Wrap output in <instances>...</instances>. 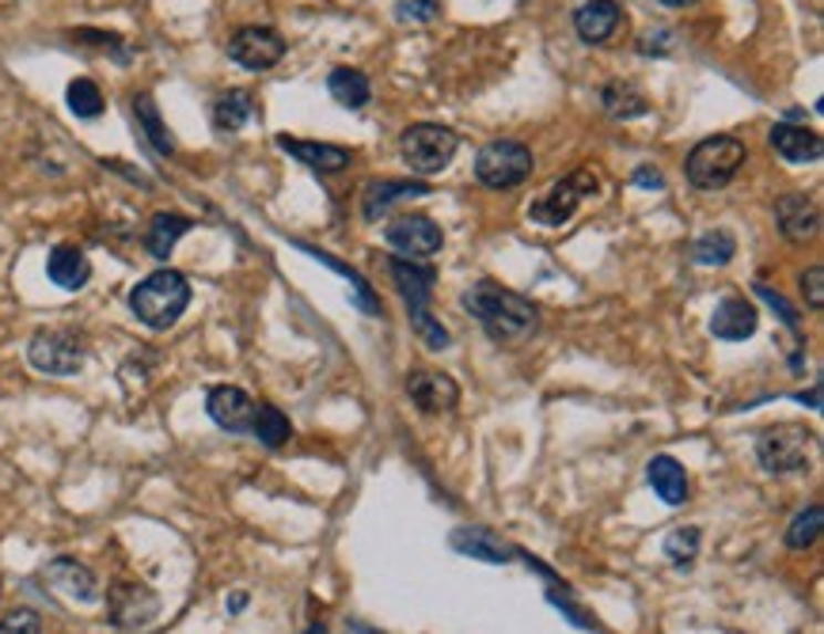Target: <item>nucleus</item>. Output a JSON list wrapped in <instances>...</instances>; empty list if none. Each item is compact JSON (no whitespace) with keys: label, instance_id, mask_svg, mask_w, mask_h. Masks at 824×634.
<instances>
[{"label":"nucleus","instance_id":"obj_36","mask_svg":"<svg viewBox=\"0 0 824 634\" xmlns=\"http://www.w3.org/2000/svg\"><path fill=\"white\" fill-rule=\"evenodd\" d=\"M441 16L437 0H399L395 20L399 23H433Z\"/></svg>","mask_w":824,"mask_h":634},{"label":"nucleus","instance_id":"obj_8","mask_svg":"<svg viewBox=\"0 0 824 634\" xmlns=\"http://www.w3.org/2000/svg\"><path fill=\"white\" fill-rule=\"evenodd\" d=\"M532 167H536L532 149L521 141H491L475 156V178L491 191H513L532 175Z\"/></svg>","mask_w":824,"mask_h":634},{"label":"nucleus","instance_id":"obj_44","mask_svg":"<svg viewBox=\"0 0 824 634\" xmlns=\"http://www.w3.org/2000/svg\"><path fill=\"white\" fill-rule=\"evenodd\" d=\"M658 4H665V8H691V4H699V0H658Z\"/></svg>","mask_w":824,"mask_h":634},{"label":"nucleus","instance_id":"obj_26","mask_svg":"<svg viewBox=\"0 0 824 634\" xmlns=\"http://www.w3.org/2000/svg\"><path fill=\"white\" fill-rule=\"evenodd\" d=\"M251 114H255L251 92H244V88H228V92H220L217 103H213V126H217L220 133H236L251 122Z\"/></svg>","mask_w":824,"mask_h":634},{"label":"nucleus","instance_id":"obj_5","mask_svg":"<svg viewBox=\"0 0 824 634\" xmlns=\"http://www.w3.org/2000/svg\"><path fill=\"white\" fill-rule=\"evenodd\" d=\"M456 149H460V137L449 126H437V122H414V126H406L403 137H399V153H403L406 167L422 178L445 172L452 164V156H456Z\"/></svg>","mask_w":824,"mask_h":634},{"label":"nucleus","instance_id":"obj_9","mask_svg":"<svg viewBox=\"0 0 824 634\" xmlns=\"http://www.w3.org/2000/svg\"><path fill=\"white\" fill-rule=\"evenodd\" d=\"M27 361H31V369L47 372V377H73L87 361L84 338L76 330H58V327L34 330V338L27 342Z\"/></svg>","mask_w":824,"mask_h":634},{"label":"nucleus","instance_id":"obj_4","mask_svg":"<svg viewBox=\"0 0 824 634\" xmlns=\"http://www.w3.org/2000/svg\"><path fill=\"white\" fill-rule=\"evenodd\" d=\"M744 160H749V149H744L738 137H725V133L703 137L688 153V164H684L688 183L699 186V191H722V186H730L733 178H738Z\"/></svg>","mask_w":824,"mask_h":634},{"label":"nucleus","instance_id":"obj_10","mask_svg":"<svg viewBox=\"0 0 824 634\" xmlns=\"http://www.w3.org/2000/svg\"><path fill=\"white\" fill-rule=\"evenodd\" d=\"M228 58L247 73H266L286 58V39L274 27H239L228 39Z\"/></svg>","mask_w":824,"mask_h":634},{"label":"nucleus","instance_id":"obj_22","mask_svg":"<svg viewBox=\"0 0 824 634\" xmlns=\"http://www.w3.org/2000/svg\"><path fill=\"white\" fill-rule=\"evenodd\" d=\"M42 577H47V585H53L58 593L73 596L76 604H95V596H100V589H95V574L73 559H53Z\"/></svg>","mask_w":824,"mask_h":634},{"label":"nucleus","instance_id":"obj_15","mask_svg":"<svg viewBox=\"0 0 824 634\" xmlns=\"http://www.w3.org/2000/svg\"><path fill=\"white\" fill-rule=\"evenodd\" d=\"M278 149H281V153H289L292 160H300L305 167H312L316 175H339V172H346V167L353 164L350 149L327 145V141H300V137H289V133H281Z\"/></svg>","mask_w":824,"mask_h":634},{"label":"nucleus","instance_id":"obj_29","mask_svg":"<svg viewBox=\"0 0 824 634\" xmlns=\"http://www.w3.org/2000/svg\"><path fill=\"white\" fill-rule=\"evenodd\" d=\"M600 106L611 114V119H642L646 111H650V103H646V95L638 92L635 84H624V80H611V84L600 92Z\"/></svg>","mask_w":824,"mask_h":634},{"label":"nucleus","instance_id":"obj_7","mask_svg":"<svg viewBox=\"0 0 824 634\" xmlns=\"http://www.w3.org/2000/svg\"><path fill=\"white\" fill-rule=\"evenodd\" d=\"M597 191H600V178L593 175V167H578V172L558 178L544 198H536L528 205V221H536V225H544V228H563L566 221L578 213V205L585 198H593Z\"/></svg>","mask_w":824,"mask_h":634},{"label":"nucleus","instance_id":"obj_16","mask_svg":"<svg viewBox=\"0 0 824 634\" xmlns=\"http://www.w3.org/2000/svg\"><path fill=\"white\" fill-rule=\"evenodd\" d=\"M775 225L783 232V239L791 244H805V239L817 236L821 228V209L810 194H783L775 202Z\"/></svg>","mask_w":824,"mask_h":634},{"label":"nucleus","instance_id":"obj_14","mask_svg":"<svg viewBox=\"0 0 824 634\" xmlns=\"http://www.w3.org/2000/svg\"><path fill=\"white\" fill-rule=\"evenodd\" d=\"M406 396H411V403L425 410V415H445V410H456V403H460L456 380L445 377V372H433V369L411 372V377H406Z\"/></svg>","mask_w":824,"mask_h":634},{"label":"nucleus","instance_id":"obj_20","mask_svg":"<svg viewBox=\"0 0 824 634\" xmlns=\"http://www.w3.org/2000/svg\"><path fill=\"white\" fill-rule=\"evenodd\" d=\"M449 548L456 551V555L486 562V566H505V562L517 555V548H509L502 535H494L486 529H456L449 535Z\"/></svg>","mask_w":824,"mask_h":634},{"label":"nucleus","instance_id":"obj_28","mask_svg":"<svg viewBox=\"0 0 824 634\" xmlns=\"http://www.w3.org/2000/svg\"><path fill=\"white\" fill-rule=\"evenodd\" d=\"M133 119H137V126L145 130L148 145H153L159 156H172V153H175L172 130H167V126H164V119H159V111H156L153 95H145V92H141L137 100H133Z\"/></svg>","mask_w":824,"mask_h":634},{"label":"nucleus","instance_id":"obj_40","mask_svg":"<svg viewBox=\"0 0 824 634\" xmlns=\"http://www.w3.org/2000/svg\"><path fill=\"white\" fill-rule=\"evenodd\" d=\"M802 293H805V305L813 311L824 308V266H810V270L802 274Z\"/></svg>","mask_w":824,"mask_h":634},{"label":"nucleus","instance_id":"obj_41","mask_svg":"<svg viewBox=\"0 0 824 634\" xmlns=\"http://www.w3.org/2000/svg\"><path fill=\"white\" fill-rule=\"evenodd\" d=\"M631 183H635V186H650V191H661V186H665V178H661V172H653L650 164H642V167H635Z\"/></svg>","mask_w":824,"mask_h":634},{"label":"nucleus","instance_id":"obj_39","mask_svg":"<svg viewBox=\"0 0 824 634\" xmlns=\"http://www.w3.org/2000/svg\"><path fill=\"white\" fill-rule=\"evenodd\" d=\"M672 47H677L672 31H646L638 39V53H646V58H665V53H672Z\"/></svg>","mask_w":824,"mask_h":634},{"label":"nucleus","instance_id":"obj_25","mask_svg":"<svg viewBox=\"0 0 824 634\" xmlns=\"http://www.w3.org/2000/svg\"><path fill=\"white\" fill-rule=\"evenodd\" d=\"M194 228L190 217H183V213H156L153 221H148V232H145V247L153 258H167L175 252V244L186 236V232Z\"/></svg>","mask_w":824,"mask_h":634},{"label":"nucleus","instance_id":"obj_13","mask_svg":"<svg viewBox=\"0 0 824 634\" xmlns=\"http://www.w3.org/2000/svg\"><path fill=\"white\" fill-rule=\"evenodd\" d=\"M255 407H259V403H255L244 388H233V384H220V388H213L206 396L209 418L228 433H251Z\"/></svg>","mask_w":824,"mask_h":634},{"label":"nucleus","instance_id":"obj_2","mask_svg":"<svg viewBox=\"0 0 824 634\" xmlns=\"http://www.w3.org/2000/svg\"><path fill=\"white\" fill-rule=\"evenodd\" d=\"M186 305H190V282L179 270H156L130 289V311L153 330L175 327Z\"/></svg>","mask_w":824,"mask_h":634},{"label":"nucleus","instance_id":"obj_18","mask_svg":"<svg viewBox=\"0 0 824 634\" xmlns=\"http://www.w3.org/2000/svg\"><path fill=\"white\" fill-rule=\"evenodd\" d=\"M619 23H624V8L616 0H585L578 12H574V31H578L585 47L608 42L619 31Z\"/></svg>","mask_w":824,"mask_h":634},{"label":"nucleus","instance_id":"obj_1","mask_svg":"<svg viewBox=\"0 0 824 634\" xmlns=\"http://www.w3.org/2000/svg\"><path fill=\"white\" fill-rule=\"evenodd\" d=\"M460 305L472 311L478 319V327H483L494 342H505V346L525 342L539 324V311L528 297H521V293H513V289H502V285H494V282L472 285V289L460 297Z\"/></svg>","mask_w":824,"mask_h":634},{"label":"nucleus","instance_id":"obj_42","mask_svg":"<svg viewBox=\"0 0 824 634\" xmlns=\"http://www.w3.org/2000/svg\"><path fill=\"white\" fill-rule=\"evenodd\" d=\"M797 403H810L813 410H821V384H813V388H810V396H805V391H802V396H797Z\"/></svg>","mask_w":824,"mask_h":634},{"label":"nucleus","instance_id":"obj_6","mask_svg":"<svg viewBox=\"0 0 824 634\" xmlns=\"http://www.w3.org/2000/svg\"><path fill=\"white\" fill-rule=\"evenodd\" d=\"M810 441H813V433L805 430V426H794V422L771 426L756 441L760 468H764L768 476H802V471H810Z\"/></svg>","mask_w":824,"mask_h":634},{"label":"nucleus","instance_id":"obj_34","mask_svg":"<svg viewBox=\"0 0 824 634\" xmlns=\"http://www.w3.org/2000/svg\"><path fill=\"white\" fill-rule=\"evenodd\" d=\"M65 103L76 119H100L103 114V92L95 88V80H87V76H76L73 84H69Z\"/></svg>","mask_w":824,"mask_h":634},{"label":"nucleus","instance_id":"obj_17","mask_svg":"<svg viewBox=\"0 0 824 634\" xmlns=\"http://www.w3.org/2000/svg\"><path fill=\"white\" fill-rule=\"evenodd\" d=\"M419 194H430V183H422V178H372L361 191V213H365V221H380L392 205L419 198Z\"/></svg>","mask_w":824,"mask_h":634},{"label":"nucleus","instance_id":"obj_33","mask_svg":"<svg viewBox=\"0 0 824 634\" xmlns=\"http://www.w3.org/2000/svg\"><path fill=\"white\" fill-rule=\"evenodd\" d=\"M821 529H824V505H810V509H802V513L794 517L783 540H786V548H791V551H805V548H813V543L821 540Z\"/></svg>","mask_w":824,"mask_h":634},{"label":"nucleus","instance_id":"obj_30","mask_svg":"<svg viewBox=\"0 0 824 634\" xmlns=\"http://www.w3.org/2000/svg\"><path fill=\"white\" fill-rule=\"evenodd\" d=\"M297 247H300V252H308L312 258H319V263H323V266H331L334 274H342V278L353 285V305H358L361 311H369V316H380V300H377V293L369 289V282L361 278L358 270H350V266L339 263V258H334V255L319 252V247H308V244H297Z\"/></svg>","mask_w":824,"mask_h":634},{"label":"nucleus","instance_id":"obj_38","mask_svg":"<svg viewBox=\"0 0 824 634\" xmlns=\"http://www.w3.org/2000/svg\"><path fill=\"white\" fill-rule=\"evenodd\" d=\"M752 289H756V297L764 300V305H771V308L779 311V316H783V324H786V327L797 330V308L791 305V300H783V293H775V289H771V285H764V282L752 285Z\"/></svg>","mask_w":824,"mask_h":634},{"label":"nucleus","instance_id":"obj_37","mask_svg":"<svg viewBox=\"0 0 824 634\" xmlns=\"http://www.w3.org/2000/svg\"><path fill=\"white\" fill-rule=\"evenodd\" d=\"M0 634H42V620L34 609H16L0 615Z\"/></svg>","mask_w":824,"mask_h":634},{"label":"nucleus","instance_id":"obj_19","mask_svg":"<svg viewBox=\"0 0 824 634\" xmlns=\"http://www.w3.org/2000/svg\"><path fill=\"white\" fill-rule=\"evenodd\" d=\"M756 327H760V316L744 297L718 300V308L711 311V335L722 338V342H744V338L756 335Z\"/></svg>","mask_w":824,"mask_h":634},{"label":"nucleus","instance_id":"obj_32","mask_svg":"<svg viewBox=\"0 0 824 634\" xmlns=\"http://www.w3.org/2000/svg\"><path fill=\"white\" fill-rule=\"evenodd\" d=\"M251 433L259 437V441L266 444V449H281V444H289V437H292V426H289V418L281 415L278 407H270V403H259V407H255V422H251Z\"/></svg>","mask_w":824,"mask_h":634},{"label":"nucleus","instance_id":"obj_21","mask_svg":"<svg viewBox=\"0 0 824 634\" xmlns=\"http://www.w3.org/2000/svg\"><path fill=\"white\" fill-rule=\"evenodd\" d=\"M768 141L786 164H813V160H821V153H824L821 133L797 126V122H779V126H771Z\"/></svg>","mask_w":824,"mask_h":634},{"label":"nucleus","instance_id":"obj_12","mask_svg":"<svg viewBox=\"0 0 824 634\" xmlns=\"http://www.w3.org/2000/svg\"><path fill=\"white\" fill-rule=\"evenodd\" d=\"M106 609H111V620L119 623V627L141 631L156 620L159 601L153 589L137 585V582H114L111 593H106Z\"/></svg>","mask_w":824,"mask_h":634},{"label":"nucleus","instance_id":"obj_31","mask_svg":"<svg viewBox=\"0 0 824 634\" xmlns=\"http://www.w3.org/2000/svg\"><path fill=\"white\" fill-rule=\"evenodd\" d=\"M733 255H738V239H733L730 228H714L691 244V258L699 266H725Z\"/></svg>","mask_w":824,"mask_h":634},{"label":"nucleus","instance_id":"obj_3","mask_svg":"<svg viewBox=\"0 0 824 634\" xmlns=\"http://www.w3.org/2000/svg\"><path fill=\"white\" fill-rule=\"evenodd\" d=\"M392 278L399 285V293H403L406 308H411V324H414V330H419L422 342L430 346V350H449L452 335L430 316L437 270H433V266L414 263V258H392Z\"/></svg>","mask_w":824,"mask_h":634},{"label":"nucleus","instance_id":"obj_43","mask_svg":"<svg viewBox=\"0 0 824 634\" xmlns=\"http://www.w3.org/2000/svg\"><path fill=\"white\" fill-rule=\"evenodd\" d=\"M244 609H247V593L228 596V612H244Z\"/></svg>","mask_w":824,"mask_h":634},{"label":"nucleus","instance_id":"obj_24","mask_svg":"<svg viewBox=\"0 0 824 634\" xmlns=\"http://www.w3.org/2000/svg\"><path fill=\"white\" fill-rule=\"evenodd\" d=\"M646 479H650L653 494H658L665 505L688 502V471L677 457H653L646 463Z\"/></svg>","mask_w":824,"mask_h":634},{"label":"nucleus","instance_id":"obj_45","mask_svg":"<svg viewBox=\"0 0 824 634\" xmlns=\"http://www.w3.org/2000/svg\"><path fill=\"white\" fill-rule=\"evenodd\" d=\"M346 634H380V631L365 627V623H350V631H346Z\"/></svg>","mask_w":824,"mask_h":634},{"label":"nucleus","instance_id":"obj_46","mask_svg":"<svg viewBox=\"0 0 824 634\" xmlns=\"http://www.w3.org/2000/svg\"><path fill=\"white\" fill-rule=\"evenodd\" d=\"M308 634H327V627H323V623H316V627L308 631Z\"/></svg>","mask_w":824,"mask_h":634},{"label":"nucleus","instance_id":"obj_27","mask_svg":"<svg viewBox=\"0 0 824 634\" xmlns=\"http://www.w3.org/2000/svg\"><path fill=\"white\" fill-rule=\"evenodd\" d=\"M327 92H331L334 103L350 106V111H361L369 100H372V84L369 76L361 73V69H331V76H327Z\"/></svg>","mask_w":824,"mask_h":634},{"label":"nucleus","instance_id":"obj_35","mask_svg":"<svg viewBox=\"0 0 824 634\" xmlns=\"http://www.w3.org/2000/svg\"><path fill=\"white\" fill-rule=\"evenodd\" d=\"M699 543H703V532L699 529H672L665 535V555L677 562L680 570H688L699 555Z\"/></svg>","mask_w":824,"mask_h":634},{"label":"nucleus","instance_id":"obj_11","mask_svg":"<svg viewBox=\"0 0 824 634\" xmlns=\"http://www.w3.org/2000/svg\"><path fill=\"white\" fill-rule=\"evenodd\" d=\"M384 239L403 258H425V255L441 252L445 232H441V225L433 217H425V213H403V217H395L392 225L384 228Z\"/></svg>","mask_w":824,"mask_h":634},{"label":"nucleus","instance_id":"obj_23","mask_svg":"<svg viewBox=\"0 0 824 634\" xmlns=\"http://www.w3.org/2000/svg\"><path fill=\"white\" fill-rule=\"evenodd\" d=\"M47 274H50V282L58 285V289L76 293V289H84L87 278H92V263H87L80 247L61 244V247H53L50 258H47Z\"/></svg>","mask_w":824,"mask_h":634}]
</instances>
